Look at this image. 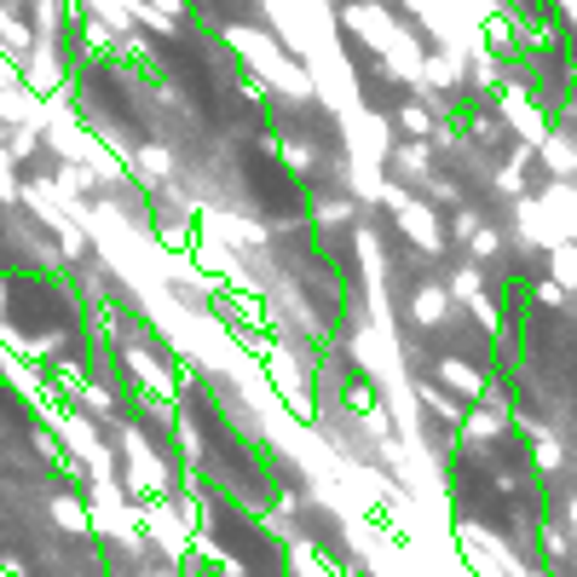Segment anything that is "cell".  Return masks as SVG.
I'll use <instances>...</instances> for the list:
<instances>
[]
</instances>
